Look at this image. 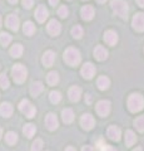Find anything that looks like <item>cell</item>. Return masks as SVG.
<instances>
[{
    "mask_svg": "<svg viewBox=\"0 0 144 151\" xmlns=\"http://www.w3.org/2000/svg\"><path fill=\"white\" fill-rule=\"evenodd\" d=\"M9 79L6 77V74L5 73H3V74H0V87L4 88V89H6L9 87Z\"/></svg>",
    "mask_w": 144,
    "mask_h": 151,
    "instance_id": "34",
    "label": "cell"
},
{
    "mask_svg": "<svg viewBox=\"0 0 144 151\" xmlns=\"http://www.w3.org/2000/svg\"><path fill=\"white\" fill-rule=\"evenodd\" d=\"M49 3H50V5L55 6V5H57V4L59 3V0H49Z\"/></svg>",
    "mask_w": 144,
    "mask_h": 151,
    "instance_id": "39",
    "label": "cell"
},
{
    "mask_svg": "<svg viewBox=\"0 0 144 151\" xmlns=\"http://www.w3.org/2000/svg\"><path fill=\"white\" fill-rule=\"evenodd\" d=\"M106 135H108V137L113 141H119L120 140V136H122V132L120 130L118 129L117 126H110L108 131H106Z\"/></svg>",
    "mask_w": 144,
    "mask_h": 151,
    "instance_id": "15",
    "label": "cell"
},
{
    "mask_svg": "<svg viewBox=\"0 0 144 151\" xmlns=\"http://www.w3.org/2000/svg\"><path fill=\"white\" fill-rule=\"evenodd\" d=\"M5 141H6V144H9V145H14L18 141V135L15 134V132H13V131L8 132V134L5 135Z\"/></svg>",
    "mask_w": 144,
    "mask_h": 151,
    "instance_id": "29",
    "label": "cell"
},
{
    "mask_svg": "<svg viewBox=\"0 0 144 151\" xmlns=\"http://www.w3.org/2000/svg\"><path fill=\"white\" fill-rule=\"evenodd\" d=\"M96 86H98L99 89H101V91H105V89H108L109 86H110L109 78H106L105 76H103V77H99L98 81H96Z\"/></svg>",
    "mask_w": 144,
    "mask_h": 151,
    "instance_id": "22",
    "label": "cell"
},
{
    "mask_svg": "<svg viewBox=\"0 0 144 151\" xmlns=\"http://www.w3.org/2000/svg\"><path fill=\"white\" fill-rule=\"evenodd\" d=\"M104 40H105L106 44H109V45H115V44H117V42H118V34H117V33H115L114 30H108V32H105V34H104Z\"/></svg>",
    "mask_w": 144,
    "mask_h": 151,
    "instance_id": "14",
    "label": "cell"
},
{
    "mask_svg": "<svg viewBox=\"0 0 144 151\" xmlns=\"http://www.w3.org/2000/svg\"><path fill=\"white\" fill-rule=\"evenodd\" d=\"M1 136H3V130H1V127H0V139H1Z\"/></svg>",
    "mask_w": 144,
    "mask_h": 151,
    "instance_id": "44",
    "label": "cell"
},
{
    "mask_svg": "<svg viewBox=\"0 0 144 151\" xmlns=\"http://www.w3.org/2000/svg\"><path fill=\"white\" fill-rule=\"evenodd\" d=\"M10 54L13 57H15V58H19V57L23 54V45L21 44H15L11 47L10 49Z\"/></svg>",
    "mask_w": 144,
    "mask_h": 151,
    "instance_id": "27",
    "label": "cell"
},
{
    "mask_svg": "<svg viewBox=\"0 0 144 151\" xmlns=\"http://www.w3.org/2000/svg\"><path fill=\"white\" fill-rule=\"evenodd\" d=\"M0 27H1V17H0Z\"/></svg>",
    "mask_w": 144,
    "mask_h": 151,
    "instance_id": "47",
    "label": "cell"
},
{
    "mask_svg": "<svg viewBox=\"0 0 144 151\" xmlns=\"http://www.w3.org/2000/svg\"><path fill=\"white\" fill-rule=\"evenodd\" d=\"M82 151H94V150H93L90 146H84V147L82 149Z\"/></svg>",
    "mask_w": 144,
    "mask_h": 151,
    "instance_id": "40",
    "label": "cell"
},
{
    "mask_svg": "<svg viewBox=\"0 0 144 151\" xmlns=\"http://www.w3.org/2000/svg\"><path fill=\"white\" fill-rule=\"evenodd\" d=\"M68 96H69V100L72 102H78L80 100V96H82V89L79 87H72L68 92Z\"/></svg>",
    "mask_w": 144,
    "mask_h": 151,
    "instance_id": "18",
    "label": "cell"
},
{
    "mask_svg": "<svg viewBox=\"0 0 144 151\" xmlns=\"http://www.w3.org/2000/svg\"><path fill=\"white\" fill-rule=\"evenodd\" d=\"M128 108L133 113L142 111L144 108V98L142 94H139V93L131 94L128 98Z\"/></svg>",
    "mask_w": 144,
    "mask_h": 151,
    "instance_id": "1",
    "label": "cell"
},
{
    "mask_svg": "<svg viewBox=\"0 0 144 151\" xmlns=\"http://www.w3.org/2000/svg\"><path fill=\"white\" fill-rule=\"evenodd\" d=\"M11 74H13L14 81H15L16 83H23L26 79L28 70L23 64H15L11 68Z\"/></svg>",
    "mask_w": 144,
    "mask_h": 151,
    "instance_id": "4",
    "label": "cell"
},
{
    "mask_svg": "<svg viewBox=\"0 0 144 151\" xmlns=\"http://www.w3.org/2000/svg\"><path fill=\"white\" fill-rule=\"evenodd\" d=\"M60 30H62V27H60V23L58 20L53 19L48 23V33L50 35H58Z\"/></svg>",
    "mask_w": 144,
    "mask_h": 151,
    "instance_id": "12",
    "label": "cell"
},
{
    "mask_svg": "<svg viewBox=\"0 0 144 151\" xmlns=\"http://www.w3.org/2000/svg\"><path fill=\"white\" fill-rule=\"evenodd\" d=\"M133 28L137 32H144V13H138L133 17Z\"/></svg>",
    "mask_w": 144,
    "mask_h": 151,
    "instance_id": "7",
    "label": "cell"
},
{
    "mask_svg": "<svg viewBox=\"0 0 144 151\" xmlns=\"http://www.w3.org/2000/svg\"><path fill=\"white\" fill-rule=\"evenodd\" d=\"M110 5H111V9H113L117 15H119L123 19H127L129 9H128V4L125 3L124 0H111Z\"/></svg>",
    "mask_w": 144,
    "mask_h": 151,
    "instance_id": "2",
    "label": "cell"
},
{
    "mask_svg": "<svg viewBox=\"0 0 144 151\" xmlns=\"http://www.w3.org/2000/svg\"><path fill=\"white\" fill-rule=\"evenodd\" d=\"M9 3H10V4H15V3H18V0H9Z\"/></svg>",
    "mask_w": 144,
    "mask_h": 151,
    "instance_id": "43",
    "label": "cell"
},
{
    "mask_svg": "<svg viewBox=\"0 0 144 151\" xmlns=\"http://www.w3.org/2000/svg\"><path fill=\"white\" fill-rule=\"evenodd\" d=\"M133 151H143V150H142V149H140V147H137V149H135V150H133Z\"/></svg>",
    "mask_w": 144,
    "mask_h": 151,
    "instance_id": "45",
    "label": "cell"
},
{
    "mask_svg": "<svg viewBox=\"0 0 144 151\" xmlns=\"http://www.w3.org/2000/svg\"><path fill=\"white\" fill-rule=\"evenodd\" d=\"M72 35L75 38V39H79V38L83 37V28L79 27V25H75L72 29Z\"/></svg>",
    "mask_w": 144,
    "mask_h": 151,
    "instance_id": "33",
    "label": "cell"
},
{
    "mask_svg": "<svg viewBox=\"0 0 144 151\" xmlns=\"http://www.w3.org/2000/svg\"><path fill=\"white\" fill-rule=\"evenodd\" d=\"M19 110H20L23 113H24L26 117H29V119L34 117L35 113H36L35 107L31 105V103L28 101V100H23V101L19 103Z\"/></svg>",
    "mask_w": 144,
    "mask_h": 151,
    "instance_id": "5",
    "label": "cell"
},
{
    "mask_svg": "<svg viewBox=\"0 0 144 151\" xmlns=\"http://www.w3.org/2000/svg\"><path fill=\"white\" fill-rule=\"evenodd\" d=\"M64 60L69 64V65H77L80 63L82 57L79 50L75 48H68L65 52H64Z\"/></svg>",
    "mask_w": 144,
    "mask_h": 151,
    "instance_id": "3",
    "label": "cell"
},
{
    "mask_svg": "<svg viewBox=\"0 0 144 151\" xmlns=\"http://www.w3.org/2000/svg\"><path fill=\"white\" fill-rule=\"evenodd\" d=\"M80 125L84 130H92L95 125V121H94V117H93L90 113H84L80 119Z\"/></svg>",
    "mask_w": 144,
    "mask_h": 151,
    "instance_id": "8",
    "label": "cell"
},
{
    "mask_svg": "<svg viewBox=\"0 0 144 151\" xmlns=\"http://www.w3.org/2000/svg\"><path fill=\"white\" fill-rule=\"evenodd\" d=\"M94 55L98 60H105L106 58H108V50H106L104 47L98 45L94 50Z\"/></svg>",
    "mask_w": 144,
    "mask_h": 151,
    "instance_id": "19",
    "label": "cell"
},
{
    "mask_svg": "<svg viewBox=\"0 0 144 151\" xmlns=\"http://www.w3.org/2000/svg\"><path fill=\"white\" fill-rule=\"evenodd\" d=\"M49 13H48V9H46L44 5H39L38 8H36V12H35V18L36 20H38L39 23H43L45 22V19L48 18Z\"/></svg>",
    "mask_w": 144,
    "mask_h": 151,
    "instance_id": "13",
    "label": "cell"
},
{
    "mask_svg": "<svg viewBox=\"0 0 144 151\" xmlns=\"http://www.w3.org/2000/svg\"><path fill=\"white\" fill-rule=\"evenodd\" d=\"M137 3H138V5H140L142 8H144V0H137Z\"/></svg>",
    "mask_w": 144,
    "mask_h": 151,
    "instance_id": "41",
    "label": "cell"
},
{
    "mask_svg": "<svg viewBox=\"0 0 144 151\" xmlns=\"http://www.w3.org/2000/svg\"><path fill=\"white\" fill-rule=\"evenodd\" d=\"M13 113V106L8 102H4L0 105V115L3 117H10Z\"/></svg>",
    "mask_w": 144,
    "mask_h": 151,
    "instance_id": "20",
    "label": "cell"
},
{
    "mask_svg": "<svg viewBox=\"0 0 144 151\" xmlns=\"http://www.w3.org/2000/svg\"><path fill=\"white\" fill-rule=\"evenodd\" d=\"M96 112H98V115L101 116V117H105L109 115L110 112V102L109 101H99L96 103Z\"/></svg>",
    "mask_w": 144,
    "mask_h": 151,
    "instance_id": "6",
    "label": "cell"
},
{
    "mask_svg": "<svg viewBox=\"0 0 144 151\" xmlns=\"http://www.w3.org/2000/svg\"><path fill=\"white\" fill-rule=\"evenodd\" d=\"M35 131H36V127L35 125L33 124H26L24 126V129H23V132H24V135L26 136V137H33L34 134H35Z\"/></svg>",
    "mask_w": 144,
    "mask_h": 151,
    "instance_id": "25",
    "label": "cell"
},
{
    "mask_svg": "<svg viewBox=\"0 0 144 151\" xmlns=\"http://www.w3.org/2000/svg\"><path fill=\"white\" fill-rule=\"evenodd\" d=\"M65 151H77V150L74 149L73 146H69V147H67V149H65Z\"/></svg>",
    "mask_w": 144,
    "mask_h": 151,
    "instance_id": "42",
    "label": "cell"
},
{
    "mask_svg": "<svg viewBox=\"0 0 144 151\" xmlns=\"http://www.w3.org/2000/svg\"><path fill=\"white\" fill-rule=\"evenodd\" d=\"M49 98H50V102L52 103H59L60 100H62V94L58 91H53V92H50Z\"/></svg>",
    "mask_w": 144,
    "mask_h": 151,
    "instance_id": "31",
    "label": "cell"
},
{
    "mask_svg": "<svg viewBox=\"0 0 144 151\" xmlns=\"http://www.w3.org/2000/svg\"><path fill=\"white\" fill-rule=\"evenodd\" d=\"M41 149H43V141L40 139L35 140L33 145H31V151H41Z\"/></svg>",
    "mask_w": 144,
    "mask_h": 151,
    "instance_id": "35",
    "label": "cell"
},
{
    "mask_svg": "<svg viewBox=\"0 0 144 151\" xmlns=\"http://www.w3.org/2000/svg\"><path fill=\"white\" fill-rule=\"evenodd\" d=\"M106 0H98V3H105Z\"/></svg>",
    "mask_w": 144,
    "mask_h": 151,
    "instance_id": "46",
    "label": "cell"
},
{
    "mask_svg": "<svg viewBox=\"0 0 144 151\" xmlns=\"http://www.w3.org/2000/svg\"><path fill=\"white\" fill-rule=\"evenodd\" d=\"M34 5V0H23V6L25 9H30Z\"/></svg>",
    "mask_w": 144,
    "mask_h": 151,
    "instance_id": "37",
    "label": "cell"
},
{
    "mask_svg": "<svg viewBox=\"0 0 144 151\" xmlns=\"http://www.w3.org/2000/svg\"><path fill=\"white\" fill-rule=\"evenodd\" d=\"M41 60H43V64L45 65V67H52L53 63H54V60H55V53L53 50L45 52Z\"/></svg>",
    "mask_w": 144,
    "mask_h": 151,
    "instance_id": "16",
    "label": "cell"
},
{
    "mask_svg": "<svg viewBox=\"0 0 144 151\" xmlns=\"http://www.w3.org/2000/svg\"><path fill=\"white\" fill-rule=\"evenodd\" d=\"M134 126L139 132H143L144 131V116H139L138 119L134 121Z\"/></svg>",
    "mask_w": 144,
    "mask_h": 151,
    "instance_id": "32",
    "label": "cell"
},
{
    "mask_svg": "<svg viewBox=\"0 0 144 151\" xmlns=\"http://www.w3.org/2000/svg\"><path fill=\"white\" fill-rule=\"evenodd\" d=\"M23 30H24V34L31 35V34H34V32H35V25L31 22H26L24 27H23Z\"/></svg>",
    "mask_w": 144,
    "mask_h": 151,
    "instance_id": "28",
    "label": "cell"
},
{
    "mask_svg": "<svg viewBox=\"0 0 144 151\" xmlns=\"http://www.w3.org/2000/svg\"><path fill=\"white\" fill-rule=\"evenodd\" d=\"M135 141H137V136L132 130H128L125 132V145L132 146V145L135 144Z\"/></svg>",
    "mask_w": 144,
    "mask_h": 151,
    "instance_id": "24",
    "label": "cell"
},
{
    "mask_svg": "<svg viewBox=\"0 0 144 151\" xmlns=\"http://www.w3.org/2000/svg\"><path fill=\"white\" fill-rule=\"evenodd\" d=\"M80 14H82V18L84 20H92L93 17H94V8L90 6V5H85L80 10Z\"/></svg>",
    "mask_w": 144,
    "mask_h": 151,
    "instance_id": "17",
    "label": "cell"
},
{
    "mask_svg": "<svg viewBox=\"0 0 144 151\" xmlns=\"http://www.w3.org/2000/svg\"><path fill=\"white\" fill-rule=\"evenodd\" d=\"M6 27L13 32H16L19 29V18L14 14H10L6 18Z\"/></svg>",
    "mask_w": 144,
    "mask_h": 151,
    "instance_id": "11",
    "label": "cell"
},
{
    "mask_svg": "<svg viewBox=\"0 0 144 151\" xmlns=\"http://www.w3.org/2000/svg\"><path fill=\"white\" fill-rule=\"evenodd\" d=\"M11 42V35L10 34H8V33H1L0 34V43H1V45L4 47H6L9 43Z\"/></svg>",
    "mask_w": 144,
    "mask_h": 151,
    "instance_id": "30",
    "label": "cell"
},
{
    "mask_svg": "<svg viewBox=\"0 0 144 151\" xmlns=\"http://www.w3.org/2000/svg\"><path fill=\"white\" fill-rule=\"evenodd\" d=\"M62 119H63V121L65 122V124H70V122H73V120H74L73 110H70V108H65V110H63L62 111Z\"/></svg>",
    "mask_w": 144,
    "mask_h": 151,
    "instance_id": "21",
    "label": "cell"
},
{
    "mask_svg": "<svg viewBox=\"0 0 144 151\" xmlns=\"http://www.w3.org/2000/svg\"><path fill=\"white\" fill-rule=\"evenodd\" d=\"M43 83L41 82H34L33 84H31V87H30V93H31V96H38V94H40L41 92H43Z\"/></svg>",
    "mask_w": 144,
    "mask_h": 151,
    "instance_id": "23",
    "label": "cell"
},
{
    "mask_svg": "<svg viewBox=\"0 0 144 151\" xmlns=\"http://www.w3.org/2000/svg\"><path fill=\"white\" fill-rule=\"evenodd\" d=\"M68 13H69L68 8H67L65 5H63V6H60V8H59V10H58V15H59L60 18H67V17H68Z\"/></svg>",
    "mask_w": 144,
    "mask_h": 151,
    "instance_id": "36",
    "label": "cell"
},
{
    "mask_svg": "<svg viewBox=\"0 0 144 151\" xmlns=\"http://www.w3.org/2000/svg\"><path fill=\"white\" fill-rule=\"evenodd\" d=\"M101 151H117L113 146L110 145H103V149H101Z\"/></svg>",
    "mask_w": 144,
    "mask_h": 151,
    "instance_id": "38",
    "label": "cell"
},
{
    "mask_svg": "<svg viewBox=\"0 0 144 151\" xmlns=\"http://www.w3.org/2000/svg\"><path fill=\"white\" fill-rule=\"evenodd\" d=\"M45 126H46V129H48L49 131H54V130L58 129L59 122H58V119H57V116H55L54 113H49V115H46V117H45Z\"/></svg>",
    "mask_w": 144,
    "mask_h": 151,
    "instance_id": "9",
    "label": "cell"
},
{
    "mask_svg": "<svg viewBox=\"0 0 144 151\" xmlns=\"http://www.w3.org/2000/svg\"><path fill=\"white\" fill-rule=\"evenodd\" d=\"M82 76L84 77L85 79H92L93 76L95 74V67L93 65L92 63H85L84 65L82 67V70H80Z\"/></svg>",
    "mask_w": 144,
    "mask_h": 151,
    "instance_id": "10",
    "label": "cell"
},
{
    "mask_svg": "<svg viewBox=\"0 0 144 151\" xmlns=\"http://www.w3.org/2000/svg\"><path fill=\"white\" fill-rule=\"evenodd\" d=\"M46 82H48L50 86H55L59 82V74L57 72H50L46 77Z\"/></svg>",
    "mask_w": 144,
    "mask_h": 151,
    "instance_id": "26",
    "label": "cell"
}]
</instances>
